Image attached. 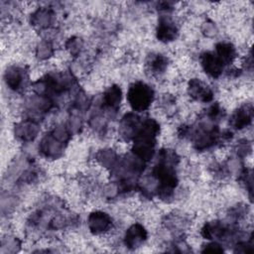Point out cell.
I'll list each match as a JSON object with an SVG mask.
<instances>
[{
  "label": "cell",
  "mask_w": 254,
  "mask_h": 254,
  "mask_svg": "<svg viewBox=\"0 0 254 254\" xmlns=\"http://www.w3.org/2000/svg\"><path fill=\"white\" fill-rule=\"evenodd\" d=\"M153 97V89L143 82H136L131 85L127 95L131 107L136 111L146 110L150 106Z\"/></svg>",
  "instance_id": "1"
},
{
  "label": "cell",
  "mask_w": 254,
  "mask_h": 254,
  "mask_svg": "<svg viewBox=\"0 0 254 254\" xmlns=\"http://www.w3.org/2000/svg\"><path fill=\"white\" fill-rule=\"evenodd\" d=\"M201 64L205 72L212 77H217L223 68V64L218 57H215L210 53H205L201 56Z\"/></svg>",
  "instance_id": "2"
},
{
  "label": "cell",
  "mask_w": 254,
  "mask_h": 254,
  "mask_svg": "<svg viewBox=\"0 0 254 254\" xmlns=\"http://www.w3.org/2000/svg\"><path fill=\"white\" fill-rule=\"evenodd\" d=\"M146 231L140 224H135L131 226L126 232L125 244L128 247H138L146 239Z\"/></svg>",
  "instance_id": "3"
},
{
  "label": "cell",
  "mask_w": 254,
  "mask_h": 254,
  "mask_svg": "<svg viewBox=\"0 0 254 254\" xmlns=\"http://www.w3.org/2000/svg\"><path fill=\"white\" fill-rule=\"evenodd\" d=\"M190 93L192 97L201 101H209L212 98V92L200 80L193 79L190 83Z\"/></svg>",
  "instance_id": "4"
},
{
  "label": "cell",
  "mask_w": 254,
  "mask_h": 254,
  "mask_svg": "<svg viewBox=\"0 0 254 254\" xmlns=\"http://www.w3.org/2000/svg\"><path fill=\"white\" fill-rule=\"evenodd\" d=\"M110 223V220L108 216L105 213L102 212H95L92 213L89 217V224L91 230L95 231V233L104 231L105 229L108 228Z\"/></svg>",
  "instance_id": "5"
},
{
  "label": "cell",
  "mask_w": 254,
  "mask_h": 254,
  "mask_svg": "<svg viewBox=\"0 0 254 254\" xmlns=\"http://www.w3.org/2000/svg\"><path fill=\"white\" fill-rule=\"evenodd\" d=\"M216 53L222 64H230L235 58V49L228 43H219L216 46Z\"/></svg>",
  "instance_id": "6"
},
{
  "label": "cell",
  "mask_w": 254,
  "mask_h": 254,
  "mask_svg": "<svg viewBox=\"0 0 254 254\" xmlns=\"http://www.w3.org/2000/svg\"><path fill=\"white\" fill-rule=\"evenodd\" d=\"M177 29L170 21H162L158 29V38L162 41H171L176 37Z\"/></svg>",
  "instance_id": "7"
},
{
  "label": "cell",
  "mask_w": 254,
  "mask_h": 254,
  "mask_svg": "<svg viewBox=\"0 0 254 254\" xmlns=\"http://www.w3.org/2000/svg\"><path fill=\"white\" fill-rule=\"evenodd\" d=\"M252 118V109L248 110V108L243 107L240 108L239 111H237L233 117V121H234V125L236 128H243L245 126H247Z\"/></svg>",
  "instance_id": "8"
},
{
  "label": "cell",
  "mask_w": 254,
  "mask_h": 254,
  "mask_svg": "<svg viewBox=\"0 0 254 254\" xmlns=\"http://www.w3.org/2000/svg\"><path fill=\"white\" fill-rule=\"evenodd\" d=\"M120 101V89L118 87H111L105 95V102L111 106L115 107Z\"/></svg>",
  "instance_id": "9"
},
{
  "label": "cell",
  "mask_w": 254,
  "mask_h": 254,
  "mask_svg": "<svg viewBox=\"0 0 254 254\" xmlns=\"http://www.w3.org/2000/svg\"><path fill=\"white\" fill-rule=\"evenodd\" d=\"M166 65H167L166 59L160 55L154 57L150 63V68L152 69V72H154V73L162 72Z\"/></svg>",
  "instance_id": "10"
},
{
  "label": "cell",
  "mask_w": 254,
  "mask_h": 254,
  "mask_svg": "<svg viewBox=\"0 0 254 254\" xmlns=\"http://www.w3.org/2000/svg\"><path fill=\"white\" fill-rule=\"evenodd\" d=\"M203 251H206V252H222L223 249L220 247V245L216 244V243H211V244H208L206 245V248L203 250Z\"/></svg>",
  "instance_id": "11"
}]
</instances>
